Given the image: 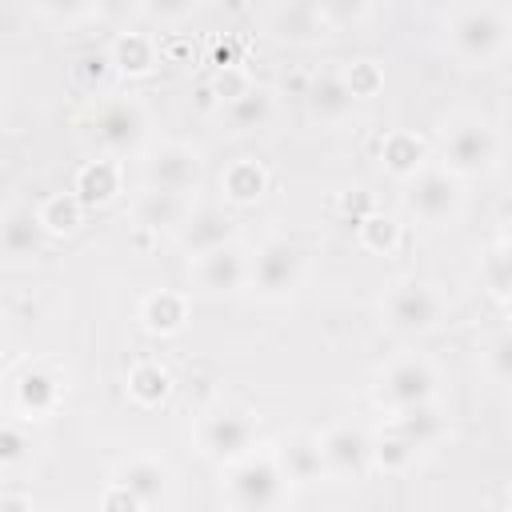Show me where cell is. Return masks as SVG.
<instances>
[{
    "label": "cell",
    "instance_id": "obj_1",
    "mask_svg": "<svg viewBox=\"0 0 512 512\" xmlns=\"http://www.w3.org/2000/svg\"><path fill=\"white\" fill-rule=\"evenodd\" d=\"M512 16L500 4H464L448 16V40L468 64H488L504 52Z\"/></svg>",
    "mask_w": 512,
    "mask_h": 512
},
{
    "label": "cell",
    "instance_id": "obj_2",
    "mask_svg": "<svg viewBox=\"0 0 512 512\" xmlns=\"http://www.w3.org/2000/svg\"><path fill=\"white\" fill-rule=\"evenodd\" d=\"M228 500L236 512H272L280 500H284V472L276 464V456H244L236 464H228Z\"/></svg>",
    "mask_w": 512,
    "mask_h": 512
},
{
    "label": "cell",
    "instance_id": "obj_3",
    "mask_svg": "<svg viewBox=\"0 0 512 512\" xmlns=\"http://www.w3.org/2000/svg\"><path fill=\"white\" fill-rule=\"evenodd\" d=\"M248 284L264 300H288L304 284V252L292 240H264L248 260Z\"/></svg>",
    "mask_w": 512,
    "mask_h": 512
},
{
    "label": "cell",
    "instance_id": "obj_4",
    "mask_svg": "<svg viewBox=\"0 0 512 512\" xmlns=\"http://www.w3.org/2000/svg\"><path fill=\"white\" fill-rule=\"evenodd\" d=\"M440 312H444L440 292H436L432 284H424V280H412V276H408V280H396V284L384 292V300H380L384 324H388L392 332H400V336H420V332L436 328Z\"/></svg>",
    "mask_w": 512,
    "mask_h": 512
},
{
    "label": "cell",
    "instance_id": "obj_5",
    "mask_svg": "<svg viewBox=\"0 0 512 512\" xmlns=\"http://www.w3.org/2000/svg\"><path fill=\"white\" fill-rule=\"evenodd\" d=\"M496 152H500L496 132L480 116L456 120L444 132V140H440V160H444V168L452 176H480V172H488L496 164Z\"/></svg>",
    "mask_w": 512,
    "mask_h": 512
},
{
    "label": "cell",
    "instance_id": "obj_6",
    "mask_svg": "<svg viewBox=\"0 0 512 512\" xmlns=\"http://www.w3.org/2000/svg\"><path fill=\"white\" fill-rule=\"evenodd\" d=\"M436 368L424 360V356H400L384 368L380 384H376V396L380 404H388L392 412H408V408H420V404H432L436 400Z\"/></svg>",
    "mask_w": 512,
    "mask_h": 512
},
{
    "label": "cell",
    "instance_id": "obj_7",
    "mask_svg": "<svg viewBox=\"0 0 512 512\" xmlns=\"http://www.w3.org/2000/svg\"><path fill=\"white\" fill-rule=\"evenodd\" d=\"M92 132H96V144L108 152V156H128L144 144L148 136V116L140 108V100L132 96H112L96 108L92 116Z\"/></svg>",
    "mask_w": 512,
    "mask_h": 512
},
{
    "label": "cell",
    "instance_id": "obj_8",
    "mask_svg": "<svg viewBox=\"0 0 512 512\" xmlns=\"http://www.w3.org/2000/svg\"><path fill=\"white\" fill-rule=\"evenodd\" d=\"M200 176H204V160H200V152L192 144L168 140V144H156L144 156V188L188 196V192L200 188Z\"/></svg>",
    "mask_w": 512,
    "mask_h": 512
},
{
    "label": "cell",
    "instance_id": "obj_9",
    "mask_svg": "<svg viewBox=\"0 0 512 512\" xmlns=\"http://www.w3.org/2000/svg\"><path fill=\"white\" fill-rule=\"evenodd\" d=\"M404 204L424 224H448V220H456V212L464 204L460 176H452L448 168H424L420 176L408 180Z\"/></svg>",
    "mask_w": 512,
    "mask_h": 512
},
{
    "label": "cell",
    "instance_id": "obj_10",
    "mask_svg": "<svg viewBox=\"0 0 512 512\" xmlns=\"http://www.w3.org/2000/svg\"><path fill=\"white\" fill-rule=\"evenodd\" d=\"M252 440H256V420L244 408H216L200 424V448L216 464H236L252 456Z\"/></svg>",
    "mask_w": 512,
    "mask_h": 512
},
{
    "label": "cell",
    "instance_id": "obj_11",
    "mask_svg": "<svg viewBox=\"0 0 512 512\" xmlns=\"http://www.w3.org/2000/svg\"><path fill=\"white\" fill-rule=\"evenodd\" d=\"M320 448H324V468L336 480H360L372 464V440L356 424H332L320 436Z\"/></svg>",
    "mask_w": 512,
    "mask_h": 512
},
{
    "label": "cell",
    "instance_id": "obj_12",
    "mask_svg": "<svg viewBox=\"0 0 512 512\" xmlns=\"http://www.w3.org/2000/svg\"><path fill=\"white\" fill-rule=\"evenodd\" d=\"M236 220L228 216V212H220V208H196L188 220H184V228L176 232V240H180V248L188 252V256H208V252H216V248H228V244H236Z\"/></svg>",
    "mask_w": 512,
    "mask_h": 512
},
{
    "label": "cell",
    "instance_id": "obj_13",
    "mask_svg": "<svg viewBox=\"0 0 512 512\" xmlns=\"http://www.w3.org/2000/svg\"><path fill=\"white\" fill-rule=\"evenodd\" d=\"M64 388H68L64 384V372H56L48 364H32V368H24L12 380V396H16V408L24 416H48L60 404Z\"/></svg>",
    "mask_w": 512,
    "mask_h": 512
},
{
    "label": "cell",
    "instance_id": "obj_14",
    "mask_svg": "<svg viewBox=\"0 0 512 512\" xmlns=\"http://www.w3.org/2000/svg\"><path fill=\"white\" fill-rule=\"evenodd\" d=\"M276 464H280V472H284L288 484H316L320 476H328L320 436H312V432L284 436L280 448H276Z\"/></svg>",
    "mask_w": 512,
    "mask_h": 512
},
{
    "label": "cell",
    "instance_id": "obj_15",
    "mask_svg": "<svg viewBox=\"0 0 512 512\" xmlns=\"http://www.w3.org/2000/svg\"><path fill=\"white\" fill-rule=\"evenodd\" d=\"M196 284L204 292H212V296H228V292L244 288L248 284V260H244V252L236 244H228V248H216V252L200 256L196 260Z\"/></svg>",
    "mask_w": 512,
    "mask_h": 512
},
{
    "label": "cell",
    "instance_id": "obj_16",
    "mask_svg": "<svg viewBox=\"0 0 512 512\" xmlns=\"http://www.w3.org/2000/svg\"><path fill=\"white\" fill-rule=\"evenodd\" d=\"M136 228L140 232H168V228H184V220L192 216L188 212V196H176V192H160V188H144L136 196Z\"/></svg>",
    "mask_w": 512,
    "mask_h": 512
},
{
    "label": "cell",
    "instance_id": "obj_17",
    "mask_svg": "<svg viewBox=\"0 0 512 512\" xmlns=\"http://www.w3.org/2000/svg\"><path fill=\"white\" fill-rule=\"evenodd\" d=\"M112 484L128 488L144 508H152V504H160L164 492H168V468H164L160 460H152V456H132V460L116 464Z\"/></svg>",
    "mask_w": 512,
    "mask_h": 512
},
{
    "label": "cell",
    "instance_id": "obj_18",
    "mask_svg": "<svg viewBox=\"0 0 512 512\" xmlns=\"http://www.w3.org/2000/svg\"><path fill=\"white\" fill-rule=\"evenodd\" d=\"M44 224H40V216L32 212V208H20V204H12L8 212H4V220H0V248H4V256H12V260H28V256H36L40 248H44Z\"/></svg>",
    "mask_w": 512,
    "mask_h": 512
},
{
    "label": "cell",
    "instance_id": "obj_19",
    "mask_svg": "<svg viewBox=\"0 0 512 512\" xmlns=\"http://www.w3.org/2000/svg\"><path fill=\"white\" fill-rule=\"evenodd\" d=\"M120 164L112 156H100V160H84L76 168V180H72V192L80 196L84 208H100V204H112L116 192H120Z\"/></svg>",
    "mask_w": 512,
    "mask_h": 512
},
{
    "label": "cell",
    "instance_id": "obj_20",
    "mask_svg": "<svg viewBox=\"0 0 512 512\" xmlns=\"http://www.w3.org/2000/svg\"><path fill=\"white\" fill-rule=\"evenodd\" d=\"M304 96H308L312 116H320V120H328V124H340V120L352 112V104H356V96H352L344 72H316V76L308 80V92H304Z\"/></svg>",
    "mask_w": 512,
    "mask_h": 512
},
{
    "label": "cell",
    "instance_id": "obj_21",
    "mask_svg": "<svg viewBox=\"0 0 512 512\" xmlns=\"http://www.w3.org/2000/svg\"><path fill=\"white\" fill-rule=\"evenodd\" d=\"M380 164H384L396 180H412V176H420V172L428 168V144H424L416 132L396 128V132H388V136L380 140Z\"/></svg>",
    "mask_w": 512,
    "mask_h": 512
},
{
    "label": "cell",
    "instance_id": "obj_22",
    "mask_svg": "<svg viewBox=\"0 0 512 512\" xmlns=\"http://www.w3.org/2000/svg\"><path fill=\"white\" fill-rule=\"evenodd\" d=\"M140 320L152 336H176L188 324V296L172 288H156L140 304Z\"/></svg>",
    "mask_w": 512,
    "mask_h": 512
},
{
    "label": "cell",
    "instance_id": "obj_23",
    "mask_svg": "<svg viewBox=\"0 0 512 512\" xmlns=\"http://www.w3.org/2000/svg\"><path fill=\"white\" fill-rule=\"evenodd\" d=\"M220 116H224L228 132H256V128H268L272 116H276V96H272L264 84H252L240 100L224 104Z\"/></svg>",
    "mask_w": 512,
    "mask_h": 512
},
{
    "label": "cell",
    "instance_id": "obj_24",
    "mask_svg": "<svg viewBox=\"0 0 512 512\" xmlns=\"http://www.w3.org/2000/svg\"><path fill=\"white\" fill-rule=\"evenodd\" d=\"M268 28L284 40H312L320 32H328V20L320 12V4H308V0H296V4H276L268 12Z\"/></svg>",
    "mask_w": 512,
    "mask_h": 512
},
{
    "label": "cell",
    "instance_id": "obj_25",
    "mask_svg": "<svg viewBox=\"0 0 512 512\" xmlns=\"http://www.w3.org/2000/svg\"><path fill=\"white\" fill-rule=\"evenodd\" d=\"M220 188H224V200H232V204H256L268 192V168L256 156H240L224 168Z\"/></svg>",
    "mask_w": 512,
    "mask_h": 512
},
{
    "label": "cell",
    "instance_id": "obj_26",
    "mask_svg": "<svg viewBox=\"0 0 512 512\" xmlns=\"http://www.w3.org/2000/svg\"><path fill=\"white\" fill-rule=\"evenodd\" d=\"M108 52H112L120 76H148L156 68V60H160V48H156V40L148 32H120Z\"/></svg>",
    "mask_w": 512,
    "mask_h": 512
},
{
    "label": "cell",
    "instance_id": "obj_27",
    "mask_svg": "<svg viewBox=\"0 0 512 512\" xmlns=\"http://www.w3.org/2000/svg\"><path fill=\"white\" fill-rule=\"evenodd\" d=\"M392 432H400V436H404L412 448H432L436 440H444L448 420H444V412H440V408H436V400H432V404H420V408L396 412Z\"/></svg>",
    "mask_w": 512,
    "mask_h": 512
},
{
    "label": "cell",
    "instance_id": "obj_28",
    "mask_svg": "<svg viewBox=\"0 0 512 512\" xmlns=\"http://www.w3.org/2000/svg\"><path fill=\"white\" fill-rule=\"evenodd\" d=\"M116 60L112 52L104 48H92V52H80L76 64H72V84L84 92V96H104L112 84H116Z\"/></svg>",
    "mask_w": 512,
    "mask_h": 512
},
{
    "label": "cell",
    "instance_id": "obj_29",
    "mask_svg": "<svg viewBox=\"0 0 512 512\" xmlns=\"http://www.w3.org/2000/svg\"><path fill=\"white\" fill-rule=\"evenodd\" d=\"M36 216H40L48 236H72L84 224V204H80L76 192H52V196L40 200Z\"/></svg>",
    "mask_w": 512,
    "mask_h": 512
},
{
    "label": "cell",
    "instance_id": "obj_30",
    "mask_svg": "<svg viewBox=\"0 0 512 512\" xmlns=\"http://www.w3.org/2000/svg\"><path fill=\"white\" fill-rule=\"evenodd\" d=\"M168 392H172V376H168V368H160L156 360H140V364H132V372H128V396H132L140 408H156V404H164Z\"/></svg>",
    "mask_w": 512,
    "mask_h": 512
},
{
    "label": "cell",
    "instance_id": "obj_31",
    "mask_svg": "<svg viewBox=\"0 0 512 512\" xmlns=\"http://www.w3.org/2000/svg\"><path fill=\"white\" fill-rule=\"evenodd\" d=\"M356 236H360V244L368 248V252H380V256H388L396 244H400V224L388 216V212H380V208H372L360 224H356Z\"/></svg>",
    "mask_w": 512,
    "mask_h": 512
},
{
    "label": "cell",
    "instance_id": "obj_32",
    "mask_svg": "<svg viewBox=\"0 0 512 512\" xmlns=\"http://www.w3.org/2000/svg\"><path fill=\"white\" fill-rule=\"evenodd\" d=\"M480 280L484 288L496 296V300H508L512 296V248L508 244H496L484 252L480 260Z\"/></svg>",
    "mask_w": 512,
    "mask_h": 512
},
{
    "label": "cell",
    "instance_id": "obj_33",
    "mask_svg": "<svg viewBox=\"0 0 512 512\" xmlns=\"http://www.w3.org/2000/svg\"><path fill=\"white\" fill-rule=\"evenodd\" d=\"M420 448H412L400 432H384L380 440H372V464L380 472H404L412 460H416Z\"/></svg>",
    "mask_w": 512,
    "mask_h": 512
},
{
    "label": "cell",
    "instance_id": "obj_34",
    "mask_svg": "<svg viewBox=\"0 0 512 512\" xmlns=\"http://www.w3.org/2000/svg\"><path fill=\"white\" fill-rule=\"evenodd\" d=\"M344 80H348V88H352L356 100H372L384 88V68L376 60H352L344 68Z\"/></svg>",
    "mask_w": 512,
    "mask_h": 512
},
{
    "label": "cell",
    "instance_id": "obj_35",
    "mask_svg": "<svg viewBox=\"0 0 512 512\" xmlns=\"http://www.w3.org/2000/svg\"><path fill=\"white\" fill-rule=\"evenodd\" d=\"M252 84H256V80H252V76H248L240 64H220V72L212 76V96H216V100H220V108H224V104L240 100V96H244Z\"/></svg>",
    "mask_w": 512,
    "mask_h": 512
},
{
    "label": "cell",
    "instance_id": "obj_36",
    "mask_svg": "<svg viewBox=\"0 0 512 512\" xmlns=\"http://www.w3.org/2000/svg\"><path fill=\"white\" fill-rule=\"evenodd\" d=\"M28 452H32V440L24 436V428H20V424H12V420H8V424L0 428V464H4V468H16Z\"/></svg>",
    "mask_w": 512,
    "mask_h": 512
},
{
    "label": "cell",
    "instance_id": "obj_37",
    "mask_svg": "<svg viewBox=\"0 0 512 512\" xmlns=\"http://www.w3.org/2000/svg\"><path fill=\"white\" fill-rule=\"evenodd\" d=\"M484 360H488V372H492L500 384H512V328L500 332V336L488 344Z\"/></svg>",
    "mask_w": 512,
    "mask_h": 512
},
{
    "label": "cell",
    "instance_id": "obj_38",
    "mask_svg": "<svg viewBox=\"0 0 512 512\" xmlns=\"http://www.w3.org/2000/svg\"><path fill=\"white\" fill-rule=\"evenodd\" d=\"M100 512H148L128 488H120V484H108L104 488V496H100Z\"/></svg>",
    "mask_w": 512,
    "mask_h": 512
},
{
    "label": "cell",
    "instance_id": "obj_39",
    "mask_svg": "<svg viewBox=\"0 0 512 512\" xmlns=\"http://www.w3.org/2000/svg\"><path fill=\"white\" fill-rule=\"evenodd\" d=\"M320 12H324V20H328V28H332V24L368 16V4H320Z\"/></svg>",
    "mask_w": 512,
    "mask_h": 512
},
{
    "label": "cell",
    "instance_id": "obj_40",
    "mask_svg": "<svg viewBox=\"0 0 512 512\" xmlns=\"http://www.w3.org/2000/svg\"><path fill=\"white\" fill-rule=\"evenodd\" d=\"M0 512H36V508H32V500H28V496L8 492V496H0Z\"/></svg>",
    "mask_w": 512,
    "mask_h": 512
},
{
    "label": "cell",
    "instance_id": "obj_41",
    "mask_svg": "<svg viewBox=\"0 0 512 512\" xmlns=\"http://www.w3.org/2000/svg\"><path fill=\"white\" fill-rule=\"evenodd\" d=\"M144 12H152V16H188L192 4H144Z\"/></svg>",
    "mask_w": 512,
    "mask_h": 512
},
{
    "label": "cell",
    "instance_id": "obj_42",
    "mask_svg": "<svg viewBox=\"0 0 512 512\" xmlns=\"http://www.w3.org/2000/svg\"><path fill=\"white\" fill-rule=\"evenodd\" d=\"M500 304H504V316L512 320V296H508V300H500Z\"/></svg>",
    "mask_w": 512,
    "mask_h": 512
},
{
    "label": "cell",
    "instance_id": "obj_43",
    "mask_svg": "<svg viewBox=\"0 0 512 512\" xmlns=\"http://www.w3.org/2000/svg\"><path fill=\"white\" fill-rule=\"evenodd\" d=\"M508 248H512V232H508Z\"/></svg>",
    "mask_w": 512,
    "mask_h": 512
},
{
    "label": "cell",
    "instance_id": "obj_44",
    "mask_svg": "<svg viewBox=\"0 0 512 512\" xmlns=\"http://www.w3.org/2000/svg\"><path fill=\"white\" fill-rule=\"evenodd\" d=\"M508 512H512V496H508Z\"/></svg>",
    "mask_w": 512,
    "mask_h": 512
}]
</instances>
